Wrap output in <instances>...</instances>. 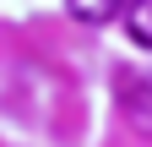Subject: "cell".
Listing matches in <instances>:
<instances>
[{"instance_id": "cell-1", "label": "cell", "mask_w": 152, "mask_h": 147, "mask_svg": "<svg viewBox=\"0 0 152 147\" xmlns=\"http://www.w3.org/2000/svg\"><path fill=\"white\" fill-rule=\"evenodd\" d=\"M125 120L152 142V71H141V76L125 82Z\"/></svg>"}, {"instance_id": "cell-2", "label": "cell", "mask_w": 152, "mask_h": 147, "mask_svg": "<svg viewBox=\"0 0 152 147\" xmlns=\"http://www.w3.org/2000/svg\"><path fill=\"white\" fill-rule=\"evenodd\" d=\"M65 11L76 22H87V27H103V22L120 16V0H65Z\"/></svg>"}, {"instance_id": "cell-3", "label": "cell", "mask_w": 152, "mask_h": 147, "mask_svg": "<svg viewBox=\"0 0 152 147\" xmlns=\"http://www.w3.org/2000/svg\"><path fill=\"white\" fill-rule=\"evenodd\" d=\"M125 33L141 49H152V0H130V6H125Z\"/></svg>"}]
</instances>
